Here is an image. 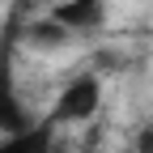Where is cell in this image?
I'll list each match as a JSON object with an SVG mask.
<instances>
[{
	"label": "cell",
	"mask_w": 153,
	"mask_h": 153,
	"mask_svg": "<svg viewBox=\"0 0 153 153\" xmlns=\"http://www.w3.org/2000/svg\"><path fill=\"white\" fill-rule=\"evenodd\" d=\"M102 111V81L98 76H76L60 89V98L51 106V128L55 123H89L94 115Z\"/></svg>",
	"instance_id": "1"
},
{
	"label": "cell",
	"mask_w": 153,
	"mask_h": 153,
	"mask_svg": "<svg viewBox=\"0 0 153 153\" xmlns=\"http://www.w3.org/2000/svg\"><path fill=\"white\" fill-rule=\"evenodd\" d=\"M26 128H34V123L26 119L22 94H17V81H13V38L4 34L0 38V136H17Z\"/></svg>",
	"instance_id": "2"
},
{
	"label": "cell",
	"mask_w": 153,
	"mask_h": 153,
	"mask_svg": "<svg viewBox=\"0 0 153 153\" xmlns=\"http://www.w3.org/2000/svg\"><path fill=\"white\" fill-rule=\"evenodd\" d=\"M106 0H60L51 13H47V22L51 26H60L64 38L72 34H94L98 26H106Z\"/></svg>",
	"instance_id": "3"
},
{
	"label": "cell",
	"mask_w": 153,
	"mask_h": 153,
	"mask_svg": "<svg viewBox=\"0 0 153 153\" xmlns=\"http://www.w3.org/2000/svg\"><path fill=\"white\" fill-rule=\"evenodd\" d=\"M0 153H51L47 128H26V132H17V136H4L0 140Z\"/></svg>",
	"instance_id": "4"
},
{
	"label": "cell",
	"mask_w": 153,
	"mask_h": 153,
	"mask_svg": "<svg viewBox=\"0 0 153 153\" xmlns=\"http://www.w3.org/2000/svg\"><path fill=\"white\" fill-rule=\"evenodd\" d=\"M136 153H153V128H140V136H136Z\"/></svg>",
	"instance_id": "5"
}]
</instances>
